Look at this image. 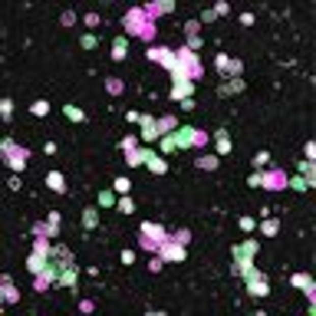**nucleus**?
I'll list each match as a JSON object with an SVG mask.
<instances>
[{
  "instance_id": "1",
  "label": "nucleus",
  "mask_w": 316,
  "mask_h": 316,
  "mask_svg": "<svg viewBox=\"0 0 316 316\" xmlns=\"http://www.w3.org/2000/svg\"><path fill=\"white\" fill-rule=\"evenodd\" d=\"M122 26H125V33H129V37H138V40H145V43H152V40H155V23L145 17L142 7H132V10L122 17Z\"/></svg>"
},
{
  "instance_id": "2",
  "label": "nucleus",
  "mask_w": 316,
  "mask_h": 316,
  "mask_svg": "<svg viewBox=\"0 0 316 316\" xmlns=\"http://www.w3.org/2000/svg\"><path fill=\"white\" fill-rule=\"evenodd\" d=\"M257 250H261V244H257L254 237H247V241L234 244V247H231V254H234V264H231V273H234V277H244V273H247V267L254 264Z\"/></svg>"
},
{
  "instance_id": "3",
  "label": "nucleus",
  "mask_w": 316,
  "mask_h": 316,
  "mask_svg": "<svg viewBox=\"0 0 316 316\" xmlns=\"http://www.w3.org/2000/svg\"><path fill=\"white\" fill-rule=\"evenodd\" d=\"M250 188H267V191H283L286 188V171L280 168H264V171H254L247 178Z\"/></svg>"
},
{
  "instance_id": "4",
  "label": "nucleus",
  "mask_w": 316,
  "mask_h": 316,
  "mask_svg": "<svg viewBox=\"0 0 316 316\" xmlns=\"http://www.w3.org/2000/svg\"><path fill=\"white\" fill-rule=\"evenodd\" d=\"M171 135H175V145H178V149H205L208 138H211L208 132L194 129V125H178Z\"/></svg>"
},
{
  "instance_id": "5",
  "label": "nucleus",
  "mask_w": 316,
  "mask_h": 316,
  "mask_svg": "<svg viewBox=\"0 0 316 316\" xmlns=\"http://www.w3.org/2000/svg\"><path fill=\"white\" fill-rule=\"evenodd\" d=\"M0 152H4V158H7V168L10 171H23L26 168V158H30V149H23V145H17L13 138H4L0 142Z\"/></svg>"
},
{
  "instance_id": "6",
  "label": "nucleus",
  "mask_w": 316,
  "mask_h": 316,
  "mask_svg": "<svg viewBox=\"0 0 316 316\" xmlns=\"http://www.w3.org/2000/svg\"><path fill=\"white\" fill-rule=\"evenodd\" d=\"M175 56H178V69H175V76H188V79H201V60H198V53H191L188 46H181V50H175Z\"/></svg>"
},
{
  "instance_id": "7",
  "label": "nucleus",
  "mask_w": 316,
  "mask_h": 316,
  "mask_svg": "<svg viewBox=\"0 0 316 316\" xmlns=\"http://www.w3.org/2000/svg\"><path fill=\"white\" fill-rule=\"evenodd\" d=\"M145 56H149L152 63H158V66H165L171 76H175V69H178V56H175V50H168V46H149Z\"/></svg>"
},
{
  "instance_id": "8",
  "label": "nucleus",
  "mask_w": 316,
  "mask_h": 316,
  "mask_svg": "<svg viewBox=\"0 0 316 316\" xmlns=\"http://www.w3.org/2000/svg\"><path fill=\"white\" fill-rule=\"evenodd\" d=\"M60 267H56L53 261H50V267H46V270L43 273H37V280H33V290H40V293H46V290H50V286L56 283V280H60Z\"/></svg>"
},
{
  "instance_id": "9",
  "label": "nucleus",
  "mask_w": 316,
  "mask_h": 316,
  "mask_svg": "<svg viewBox=\"0 0 316 316\" xmlns=\"http://www.w3.org/2000/svg\"><path fill=\"white\" fill-rule=\"evenodd\" d=\"M171 99L175 102H181V99H191L194 96V82L188 79V76H171Z\"/></svg>"
},
{
  "instance_id": "10",
  "label": "nucleus",
  "mask_w": 316,
  "mask_h": 316,
  "mask_svg": "<svg viewBox=\"0 0 316 316\" xmlns=\"http://www.w3.org/2000/svg\"><path fill=\"white\" fill-rule=\"evenodd\" d=\"M244 283H247L250 297H267V293H270V283H267V277H264L261 270H254L250 277H244Z\"/></svg>"
},
{
  "instance_id": "11",
  "label": "nucleus",
  "mask_w": 316,
  "mask_h": 316,
  "mask_svg": "<svg viewBox=\"0 0 316 316\" xmlns=\"http://www.w3.org/2000/svg\"><path fill=\"white\" fill-rule=\"evenodd\" d=\"M158 257H161V261H185V244H178V241H171V237H168V241L165 244H161V247H158Z\"/></svg>"
},
{
  "instance_id": "12",
  "label": "nucleus",
  "mask_w": 316,
  "mask_h": 316,
  "mask_svg": "<svg viewBox=\"0 0 316 316\" xmlns=\"http://www.w3.org/2000/svg\"><path fill=\"white\" fill-rule=\"evenodd\" d=\"M290 283L297 286V290H303L310 303H316V283H313V277H310V273H293V277H290Z\"/></svg>"
},
{
  "instance_id": "13",
  "label": "nucleus",
  "mask_w": 316,
  "mask_h": 316,
  "mask_svg": "<svg viewBox=\"0 0 316 316\" xmlns=\"http://www.w3.org/2000/svg\"><path fill=\"white\" fill-rule=\"evenodd\" d=\"M145 10V17L152 20V23H155L158 17H165V13H171L175 10V0H158V4H149V7H142Z\"/></svg>"
},
{
  "instance_id": "14",
  "label": "nucleus",
  "mask_w": 316,
  "mask_h": 316,
  "mask_svg": "<svg viewBox=\"0 0 316 316\" xmlns=\"http://www.w3.org/2000/svg\"><path fill=\"white\" fill-rule=\"evenodd\" d=\"M158 119L155 116H142V122H138V125H142V132H138V138H145V142H158Z\"/></svg>"
},
{
  "instance_id": "15",
  "label": "nucleus",
  "mask_w": 316,
  "mask_h": 316,
  "mask_svg": "<svg viewBox=\"0 0 316 316\" xmlns=\"http://www.w3.org/2000/svg\"><path fill=\"white\" fill-rule=\"evenodd\" d=\"M50 261H53V257H46V254H37V250H33V254L26 257V270H30L33 277H37V273H43L46 267H50Z\"/></svg>"
},
{
  "instance_id": "16",
  "label": "nucleus",
  "mask_w": 316,
  "mask_h": 316,
  "mask_svg": "<svg viewBox=\"0 0 316 316\" xmlns=\"http://www.w3.org/2000/svg\"><path fill=\"white\" fill-rule=\"evenodd\" d=\"M53 264L60 267V270L73 267V264H76V261H73V250H69V247H63V244H56V247H53Z\"/></svg>"
},
{
  "instance_id": "17",
  "label": "nucleus",
  "mask_w": 316,
  "mask_h": 316,
  "mask_svg": "<svg viewBox=\"0 0 316 316\" xmlns=\"http://www.w3.org/2000/svg\"><path fill=\"white\" fill-rule=\"evenodd\" d=\"M142 234H145V237H152V241H158V244H165V241H168V231L161 227V224H155V221H145V224H142Z\"/></svg>"
},
{
  "instance_id": "18",
  "label": "nucleus",
  "mask_w": 316,
  "mask_h": 316,
  "mask_svg": "<svg viewBox=\"0 0 316 316\" xmlns=\"http://www.w3.org/2000/svg\"><path fill=\"white\" fill-rule=\"evenodd\" d=\"M0 286H4V290H0V293H4V303H17V300H20V290L13 286L10 273H4V277H0Z\"/></svg>"
},
{
  "instance_id": "19",
  "label": "nucleus",
  "mask_w": 316,
  "mask_h": 316,
  "mask_svg": "<svg viewBox=\"0 0 316 316\" xmlns=\"http://www.w3.org/2000/svg\"><path fill=\"white\" fill-rule=\"evenodd\" d=\"M152 155V149H132V152H125V165H132V168H138V165H145Z\"/></svg>"
},
{
  "instance_id": "20",
  "label": "nucleus",
  "mask_w": 316,
  "mask_h": 316,
  "mask_svg": "<svg viewBox=\"0 0 316 316\" xmlns=\"http://www.w3.org/2000/svg\"><path fill=\"white\" fill-rule=\"evenodd\" d=\"M76 273H79V264L66 267V270L60 273V280H56V283H60V286H66V290H76Z\"/></svg>"
},
{
  "instance_id": "21",
  "label": "nucleus",
  "mask_w": 316,
  "mask_h": 316,
  "mask_svg": "<svg viewBox=\"0 0 316 316\" xmlns=\"http://www.w3.org/2000/svg\"><path fill=\"white\" fill-rule=\"evenodd\" d=\"M30 234L33 237H56V234H60V227L50 224V221H40V224H33V227H30Z\"/></svg>"
},
{
  "instance_id": "22",
  "label": "nucleus",
  "mask_w": 316,
  "mask_h": 316,
  "mask_svg": "<svg viewBox=\"0 0 316 316\" xmlns=\"http://www.w3.org/2000/svg\"><path fill=\"white\" fill-rule=\"evenodd\" d=\"M244 89H247L244 79H227L224 86H217V96H234V93H244Z\"/></svg>"
},
{
  "instance_id": "23",
  "label": "nucleus",
  "mask_w": 316,
  "mask_h": 316,
  "mask_svg": "<svg viewBox=\"0 0 316 316\" xmlns=\"http://www.w3.org/2000/svg\"><path fill=\"white\" fill-rule=\"evenodd\" d=\"M214 145H217V152H221V155H227V152H231V132L227 129H217L214 132Z\"/></svg>"
},
{
  "instance_id": "24",
  "label": "nucleus",
  "mask_w": 316,
  "mask_h": 316,
  "mask_svg": "<svg viewBox=\"0 0 316 316\" xmlns=\"http://www.w3.org/2000/svg\"><path fill=\"white\" fill-rule=\"evenodd\" d=\"M155 125H158V138H161V135H168V132L178 129V119H175V116H161Z\"/></svg>"
},
{
  "instance_id": "25",
  "label": "nucleus",
  "mask_w": 316,
  "mask_h": 316,
  "mask_svg": "<svg viewBox=\"0 0 316 316\" xmlns=\"http://www.w3.org/2000/svg\"><path fill=\"white\" fill-rule=\"evenodd\" d=\"M300 175H303V178L310 181V188H313V185H316V161L303 158V161H300Z\"/></svg>"
},
{
  "instance_id": "26",
  "label": "nucleus",
  "mask_w": 316,
  "mask_h": 316,
  "mask_svg": "<svg viewBox=\"0 0 316 316\" xmlns=\"http://www.w3.org/2000/svg\"><path fill=\"white\" fill-rule=\"evenodd\" d=\"M125 56H129V40L125 37L112 40V60H125Z\"/></svg>"
},
{
  "instance_id": "27",
  "label": "nucleus",
  "mask_w": 316,
  "mask_h": 316,
  "mask_svg": "<svg viewBox=\"0 0 316 316\" xmlns=\"http://www.w3.org/2000/svg\"><path fill=\"white\" fill-rule=\"evenodd\" d=\"M82 227H86V231L99 227V211H96V208H86V211H82Z\"/></svg>"
},
{
  "instance_id": "28",
  "label": "nucleus",
  "mask_w": 316,
  "mask_h": 316,
  "mask_svg": "<svg viewBox=\"0 0 316 316\" xmlns=\"http://www.w3.org/2000/svg\"><path fill=\"white\" fill-rule=\"evenodd\" d=\"M53 247H56V244H50V237H33V250H37V254L53 257Z\"/></svg>"
},
{
  "instance_id": "29",
  "label": "nucleus",
  "mask_w": 316,
  "mask_h": 316,
  "mask_svg": "<svg viewBox=\"0 0 316 316\" xmlns=\"http://www.w3.org/2000/svg\"><path fill=\"white\" fill-rule=\"evenodd\" d=\"M145 165H149V171H155V175H165V171H168V161H165V158H158L155 152L149 155V161H145Z\"/></svg>"
},
{
  "instance_id": "30",
  "label": "nucleus",
  "mask_w": 316,
  "mask_h": 316,
  "mask_svg": "<svg viewBox=\"0 0 316 316\" xmlns=\"http://www.w3.org/2000/svg\"><path fill=\"white\" fill-rule=\"evenodd\" d=\"M46 185H50L56 194L66 191V181H63V175H60V171H50V175H46Z\"/></svg>"
},
{
  "instance_id": "31",
  "label": "nucleus",
  "mask_w": 316,
  "mask_h": 316,
  "mask_svg": "<svg viewBox=\"0 0 316 316\" xmlns=\"http://www.w3.org/2000/svg\"><path fill=\"white\" fill-rule=\"evenodd\" d=\"M286 188H293V191L303 194V191H310V181H306L303 175H293V178H286Z\"/></svg>"
},
{
  "instance_id": "32",
  "label": "nucleus",
  "mask_w": 316,
  "mask_h": 316,
  "mask_svg": "<svg viewBox=\"0 0 316 316\" xmlns=\"http://www.w3.org/2000/svg\"><path fill=\"white\" fill-rule=\"evenodd\" d=\"M194 165H198L201 171H214V168L221 165V158H214V155H201V158H194Z\"/></svg>"
},
{
  "instance_id": "33",
  "label": "nucleus",
  "mask_w": 316,
  "mask_h": 316,
  "mask_svg": "<svg viewBox=\"0 0 316 316\" xmlns=\"http://www.w3.org/2000/svg\"><path fill=\"white\" fill-rule=\"evenodd\" d=\"M261 231H264V237H277V234H280V221L264 217V221H261Z\"/></svg>"
},
{
  "instance_id": "34",
  "label": "nucleus",
  "mask_w": 316,
  "mask_h": 316,
  "mask_svg": "<svg viewBox=\"0 0 316 316\" xmlns=\"http://www.w3.org/2000/svg\"><path fill=\"white\" fill-rule=\"evenodd\" d=\"M241 73H244V63H241V60H227L224 76H231V79H241Z\"/></svg>"
},
{
  "instance_id": "35",
  "label": "nucleus",
  "mask_w": 316,
  "mask_h": 316,
  "mask_svg": "<svg viewBox=\"0 0 316 316\" xmlns=\"http://www.w3.org/2000/svg\"><path fill=\"white\" fill-rule=\"evenodd\" d=\"M63 112H66V119H69V122H86V112H82L79 105H66Z\"/></svg>"
},
{
  "instance_id": "36",
  "label": "nucleus",
  "mask_w": 316,
  "mask_h": 316,
  "mask_svg": "<svg viewBox=\"0 0 316 316\" xmlns=\"http://www.w3.org/2000/svg\"><path fill=\"white\" fill-rule=\"evenodd\" d=\"M122 89H125L122 79H116V76H109V79H105V93H109V96H119Z\"/></svg>"
},
{
  "instance_id": "37",
  "label": "nucleus",
  "mask_w": 316,
  "mask_h": 316,
  "mask_svg": "<svg viewBox=\"0 0 316 316\" xmlns=\"http://www.w3.org/2000/svg\"><path fill=\"white\" fill-rule=\"evenodd\" d=\"M158 149L165 152V155H168V152H178V145H175V135H171V132H168V135H161V138H158Z\"/></svg>"
},
{
  "instance_id": "38",
  "label": "nucleus",
  "mask_w": 316,
  "mask_h": 316,
  "mask_svg": "<svg viewBox=\"0 0 316 316\" xmlns=\"http://www.w3.org/2000/svg\"><path fill=\"white\" fill-rule=\"evenodd\" d=\"M112 191H116V194H129V191H132V181L122 175V178H116V181H112Z\"/></svg>"
},
{
  "instance_id": "39",
  "label": "nucleus",
  "mask_w": 316,
  "mask_h": 316,
  "mask_svg": "<svg viewBox=\"0 0 316 316\" xmlns=\"http://www.w3.org/2000/svg\"><path fill=\"white\" fill-rule=\"evenodd\" d=\"M99 205H102V208H116V205H119L116 191H109V188H105V191H99Z\"/></svg>"
},
{
  "instance_id": "40",
  "label": "nucleus",
  "mask_w": 316,
  "mask_h": 316,
  "mask_svg": "<svg viewBox=\"0 0 316 316\" xmlns=\"http://www.w3.org/2000/svg\"><path fill=\"white\" fill-rule=\"evenodd\" d=\"M0 116H4V122H10V116H13V99H10V96L0 99Z\"/></svg>"
},
{
  "instance_id": "41",
  "label": "nucleus",
  "mask_w": 316,
  "mask_h": 316,
  "mask_svg": "<svg viewBox=\"0 0 316 316\" xmlns=\"http://www.w3.org/2000/svg\"><path fill=\"white\" fill-rule=\"evenodd\" d=\"M30 112H33V116H40V119L50 116V102H46V99H37V102L30 105Z\"/></svg>"
},
{
  "instance_id": "42",
  "label": "nucleus",
  "mask_w": 316,
  "mask_h": 316,
  "mask_svg": "<svg viewBox=\"0 0 316 316\" xmlns=\"http://www.w3.org/2000/svg\"><path fill=\"white\" fill-rule=\"evenodd\" d=\"M254 168H257V171L270 168V155H267V152H257V155H254Z\"/></svg>"
},
{
  "instance_id": "43",
  "label": "nucleus",
  "mask_w": 316,
  "mask_h": 316,
  "mask_svg": "<svg viewBox=\"0 0 316 316\" xmlns=\"http://www.w3.org/2000/svg\"><path fill=\"white\" fill-rule=\"evenodd\" d=\"M96 43H99V40H96V33H82V37H79V46H82V50H96Z\"/></svg>"
},
{
  "instance_id": "44",
  "label": "nucleus",
  "mask_w": 316,
  "mask_h": 316,
  "mask_svg": "<svg viewBox=\"0 0 316 316\" xmlns=\"http://www.w3.org/2000/svg\"><path fill=\"white\" fill-rule=\"evenodd\" d=\"M168 237H171V241H178V244H185V247H188V241H191V231H188V227H181V231H175V234H168Z\"/></svg>"
},
{
  "instance_id": "45",
  "label": "nucleus",
  "mask_w": 316,
  "mask_h": 316,
  "mask_svg": "<svg viewBox=\"0 0 316 316\" xmlns=\"http://www.w3.org/2000/svg\"><path fill=\"white\" fill-rule=\"evenodd\" d=\"M119 149H122V152H132V149H138V135H125L122 142H119Z\"/></svg>"
},
{
  "instance_id": "46",
  "label": "nucleus",
  "mask_w": 316,
  "mask_h": 316,
  "mask_svg": "<svg viewBox=\"0 0 316 316\" xmlns=\"http://www.w3.org/2000/svg\"><path fill=\"white\" fill-rule=\"evenodd\" d=\"M119 211H122V214H132V211H135V205H132V198L129 194H122V198H119V205H116Z\"/></svg>"
},
{
  "instance_id": "47",
  "label": "nucleus",
  "mask_w": 316,
  "mask_h": 316,
  "mask_svg": "<svg viewBox=\"0 0 316 316\" xmlns=\"http://www.w3.org/2000/svg\"><path fill=\"white\" fill-rule=\"evenodd\" d=\"M201 23H198V20H188V23H185V37H201Z\"/></svg>"
},
{
  "instance_id": "48",
  "label": "nucleus",
  "mask_w": 316,
  "mask_h": 316,
  "mask_svg": "<svg viewBox=\"0 0 316 316\" xmlns=\"http://www.w3.org/2000/svg\"><path fill=\"white\" fill-rule=\"evenodd\" d=\"M142 247H145V250H152V254H158V247H161V244H158V241H152V237H145V234H142Z\"/></svg>"
},
{
  "instance_id": "49",
  "label": "nucleus",
  "mask_w": 316,
  "mask_h": 316,
  "mask_svg": "<svg viewBox=\"0 0 316 316\" xmlns=\"http://www.w3.org/2000/svg\"><path fill=\"white\" fill-rule=\"evenodd\" d=\"M60 23H63V26H73V23H76V13H73V10H63Z\"/></svg>"
},
{
  "instance_id": "50",
  "label": "nucleus",
  "mask_w": 316,
  "mask_h": 316,
  "mask_svg": "<svg viewBox=\"0 0 316 316\" xmlns=\"http://www.w3.org/2000/svg\"><path fill=\"white\" fill-rule=\"evenodd\" d=\"M211 10H214V13H217V17H224V13H227V10H231V4H224V0H217V4H214V7H211Z\"/></svg>"
},
{
  "instance_id": "51",
  "label": "nucleus",
  "mask_w": 316,
  "mask_h": 316,
  "mask_svg": "<svg viewBox=\"0 0 316 316\" xmlns=\"http://www.w3.org/2000/svg\"><path fill=\"white\" fill-rule=\"evenodd\" d=\"M214 20H217V13H214V10H211V7H208V10L201 13V20H198V23H214Z\"/></svg>"
},
{
  "instance_id": "52",
  "label": "nucleus",
  "mask_w": 316,
  "mask_h": 316,
  "mask_svg": "<svg viewBox=\"0 0 316 316\" xmlns=\"http://www.w3.org/2000/svg\"><path fill=\"white\" fill-rule=\"evenodd\" d=\"M82 23H86V26H99V13H86V17H82Z\"/></svg>"
},
{
  "instance_id": "53",
  "label": "nucleus",
  "mask_w": 316,
  "mask_h": 316,
  "mask_svg": "<svg viewBox=\"0 0 316 316\" xmlns=\"http://www.w3.org/2000/svg\"><path fill=\"white\" fill-rule=\"evenodd\" d=\"M161 264H165V261H161V257L155 254V257L149 261V270H152V273H158V270H161Z\"/></svg>"
},
{
  "instance_id": "54",
  "label": "nucleus",
  "mask_w": 316,
  "mask_h": 316,
  "mask_svg": "<svg viewBox=\"0 0 316 316\" xmlns=\"http://www.w3.org/2000/svg\"><path fill=\"white\" fill-rule=\"evenodd\" d=\"M227 60H231V56H224V53H221V56H217V60H214V66H217V69H221V73H224V69H227Z\"/></svg>"
},
{
  "instance_id": "55",
  "label": "nucleus",
  "mask_w": 316,
  "mask_h": 316,
  "mask_svg": "<svg viewBox=\"0 0 316 316\" xmlns=\"http://www.w3.org/2000/svg\"><path fill=\"white\" fill-rule=\"evenodd\" d=\"M237 224H241V231H254V217H241Z\"/></svg>"
},
{
  "instance_id": "56",
  "label": "nucleus",
  "mask_w": 316,
  "mask_h": 316,
  "mask_svg": "<svg viewBox=\"0 0 316 316\" xmlns=\"http://www.w3.org/2000/svg\"><path fill=\"white\" fill-rule=\"evenodd\" d=\"M79 310H82V313H93L96 303H93V300H79Z\"/></svg>"
},
{
  "instance_id": "57",
  "label": "nucleus",
  "mask_w": 316,
  "mask_h": 316,
  "mask_svg": "<svg viewBox=\"0 0 316 316\" xmlns=\"http://www.w3.org/2000/svg\"><path fill=\"white\" fill-rule=\"evenodd\" d=\"M303 152H306V158H310V161H316V142H306Z\"/></svg>"
},
{
  "instance_id": "58",
  "label": "nucleus",
  "mask_w": 316,
  "mask_h": 316,
  "mask_svg": "<svg viewBox=\"0 0 316 316\" xmlns=\"http://www.w3.org/2000/svg\"><path fill=\"white\" fill-rule=\"evenodd\" d=\"M241 23L244 26H254V13H241Z\"/></svg>"
}]
</instances>
